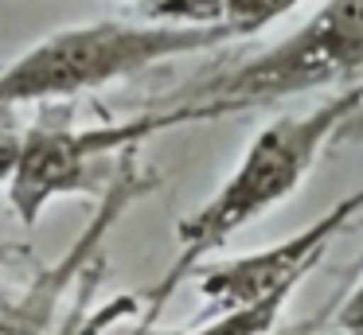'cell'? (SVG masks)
Listing matches in <instances>:
<instances>
[{"instance_id":"cell-1","label":"cell","mask_w":363,"mask_h":335,"mask_svg":"<svg viewBox=\"0 0 363 335\" xmlns=\"http://www.w3.org/2000/svg\"><path fill=\"white\" fill-rule=\"evenodd\" d=\"M363 106V82L344 86L320 106L305 109V113L274 117L258 137L246 144L242 160L227 176V183L211 195L199 210L184 215L176 222V257L160 285L149 293V312L145 319H157V312L172 300V293L191 277L196 265H203L207 254L223 249L242 226L274 210L301 187V179L313 171L316 156L336 140L340 125Z\"/></svg>"},{"instance_id":"cell-2","label":"cell","mask_w":363,"mask_h":335,"mask_svg":"<svg viewBox=\"0 0 363 335\" xmlns=\"http://www.w3.org/2000/svg\"><path fill=\"white\" fill-rule=\"evenodd\" d=\"M227 31L215 23H129L98 20L79 28L51 31L20 59L0 70V109L32 106V101H59L86 90L141 74L180 55H196L207 47L227 43Z\"/></svg>"},{"instance_id":"cell-3","label":"cell","mask_w":363,"mask_h":335,"mask_svg":"<svg viewBox=\"0 0 363 335\" xmlns=\"http://www.w3.org/2000/svg\"><path fill=\"white\" fill-rule=\"evenodd\" d=\"M363 82V0H324L293 35L238 62L219 78L176 93L168 106L188 109L191 125L262 109L313 90Z\"/></svg>"},{"instance_id":"cell-4","label":"cell","mask_w":363,"mask_h":335,"mask_svg":"<svg viewBox=\"0 0 363 335\" xmlns=\"http://www.w3.org/2000/svg\"><path fill=\"white\" fill-rule=\"evenodd\" d=\"M191 125L188 109L160 106L152 113L129 117L113 125H67V121H40L20 132V160L12 179L4 183L9 207L24 226H35L43 210L55 199L74 195H102L118 171V156L145 144L152 132H168Z\"/></svg>"},{"instance_id":"cell-5","label":"cell","mask_w":363,"mask_h":335,"mask_svg":"<svg viewBox=\"0 0 363 335\" xmlns=\"http://www.w3.org/2000/svg\"><path fill=\"white\" fill-rule=\"evenodd\" d=\"M359 215H363V187L344 195L336 207H328L305 230L289 234L274 246H262L242 257H227V261L196 265L191 277H196L199 296L207 300V312L215 316V312H230V308H246L254 300H266L274 293H297L301 280L320 265L332 238L344 226H352Z\"/></svg>"},{"instance_id":"cell-6","label":"cell","mask_w":363,"mask_h":335,"mask_svg":"<svg viewBox=\"0 0 363 335\" xmlns=\"http://www.w3.org/2000/svg\"><path fill=\"white\" fill-rule=\"evenodd\" d=\"M157 183L149 168H141L137 148L121 156L113 179L106 183V191L98 195L94 218L82 226V234L67 246V254L55 265L35 273L32 285H24L16 296L0 300V335H55L59 319H63L67 293H74L79 277L94 265V257L102 254V242L110 238L113 222L133 207L141 195H149V187Z\"/></svg>"},{"instance_id":"cell-7","label":"cell","mask_w":363,"mask_h":335,"mask_svg":"<svg viewBox=\"0 0 363 335\" xmlns=\"http://www.w3.org/2000/svg\"><path fill=\"white\" fill-rule=\"evenodd\" d=\"M289 300H293V293H274V296H266V300L246 304V308L215 312V316H207L199 327H191L188 335H269Z\"/></svg>"},{"instance_id":"cell-8","label":"cell","mask_w":363,"mask_h":335,"mask_svg":"<svg viewBox=\"0 0 363 335\" xmlns=\"http://www.w3.org/2000/svg\"><path fill=\"white\" fill-rule=\"evenodd\" d=\"M301 0H211L207 8V23L223 28L230 39L254 35V31L269 28L274 20H281L285 12H293Z\"/></svg>"},{"instance_id":"cell-9","label":"cell","mask_w":363,"mask_h":335,"mask_svg":"<svg viewBox=\"0 0 363 335\" xmlns=\"http://www.w3.org/2000/svg\"><path fill=\"white\" fill-rule=\"evenodd\" d=\"M133 304H137L133 296H125V300H110V304H102V308H90V296L82 293L79 300H74L71 308L63 312V319H59L55 335H98L106 324H110V319L125 316Z\"/></svg>"},{"instance_id":"cell-10","label":"cell","mask_w":363,"mask_h":335,"mask_svg":"<svg viewBox=\"0 0 363 335\" xmlns=\"http://www.w3.org/2000/svg\"><path fill=\"white\" fill-rule=\"evenodd\" d=\"M137 4L149 20H164V23H207V8L211 0H129Z\"/></svg>"},{"instance_id":"cell-11","label":"cell","mask_w":363,"mask_h":335,"mask_svg":"<svg viewBox=\"0 0 363 335\" xmlns=\"http://www.w3.org/2000/svg\"><path fill=\"white\" fill-rule=\"evenodd\" d=\"M336 324H340V331H344V335H363V277H359V285L352 288V296L344 300Z\"/></svg>"},{"instance_id":"cell-12","label":"cell","mask_w":363,"mask_h":335,"mask_svg":"<svg viewBox=\"0 0 363 335\" xmlns=\"http://www.w3.org/2000/svg\"><path fill=\"white\" fill-rule=\"evenodd\" d=\"M16 160H20V132L0 129V183H9V179H12Z\"/></svg>"},{"instance_id":"cell-13","label":"cell","mask_w":363,"mask_h":335,"mask_svg":"<svg viewBox=\"0 0 363 335\" xmlns=\"http://www.w3.org/2000/svg\"><path fill=\"white\" fill-rule=\"evenodd\" d=\"M336 140H363V106L355 109L352 117H347L344 125H340V132H336Z\"/></svg>"},{"instance_id":"cell-14","label":"cell","mask_w":363,"mask_h":335,"mask_svg":"<svg viewBox=\"0 0 363 335\" xmlns=\"http://www.w3.org/2000/svg\"><path fill=\"white\" fill-rule=\"evenodd\" d=\"M359 218H363V215H359Z\"/></svg>"}]
</instances>
